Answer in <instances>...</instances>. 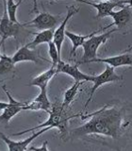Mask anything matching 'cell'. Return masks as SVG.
<instances>
[{"label": "cell", "instance_id": "cell-1", "mask_svg": "<svg viewBox=\"0 0 132 151\" xmlns=\"http://www.w3.org/2000/svg\"><path fill=\"white\" fill-rule=\"evenodd\" d=\"M85 118H90V120L71 131L69 133L71 138H80L90 134H97L118 139L126 126L125 124L124 111L116 107L105 106L95 112L82 116V119Z\"/></svg>", "mask_w": 132, "mask_h": 151}, {"label": "cell", "instance_id": "cell-2", "mask_svg": "<svg viewBox=\"0 0 132 151\" xmlns=\"http://www.w3.org/2000/svg\"><path fill=\"white\" fill-rule=\"evenodd\" d=\"M48 114H49L48 119L44 123H42L41 125H38L34 127H31V129H27L26 130L17 132V133L13 134V136L23 135L25 133H27V132L34 131L36 129L40 130L41 129H44V127H50V129L56 127V129H58L60 130L61 138H64L65 136L68 135L69 120L72 119V118L81 115L82 113H77V114L70 115L69 113H67V110H64V109L61 107V104L57 102L55 104H52V109Z\"/></svg>", "mask_w": 132, "mask_h": 151}, {"label": "cell", "instance_id": "cell-3", "mask_svg": "<svg viewBox=\"0 0 132 151\" xmlns=\"http://www.w3.org/2000/svg\"><path fill=\"white\" fill-rule=\"evenodd\" d=\"M117 29L116 28H113V29L107 31L103 34H99V35H94L92 38H90L87 41H85V42L82 45V48L84 51L83 57L81 59V61H79V63H90L92 60L96 59L97 56V50L100 47V45L104 42H106L107 40L110 37V35L113 32H115Z\"/></svg>", "mask_w": 132, "mask_h": 151}, {"label": "cell", "instance_id": "cell-4", "mask_svg": "<svg viewBox=\"0 0 132 151\" xmlns=\"http://www.w3.org/2000/svg\"><path fill=\"white\" fill-rule=\"evenodd\" d=\"M123 79L122 76H119L115 73V70L113 67H110V66H107L106 69L103 71L101 74H99L98 76H94V79H93V85L91 89V93H90V96L87 102L85 103V105L83 107V111L88 107L89 103L91 102V100L93 99V96L94 93L96 92V90H98L101 86H103L104 84L106 83H110V82H117L120 81V80Z\"/></svg>", "mask_w": 132, "mask_h": 151}, {"label": "cell", "instance_id": "cell-5", "mask_svg": "<svg viewBox=\"0 0 132 151\" xmlns=\"http://www.w3.org/2000/svg\"><path fill=\"white\" fill-rule=\"evenodd\" d=\"M60 22V16L53 15L48 12H41L33 20L26 24H22L23 27H34L39 30H50L54 29Z\"/></svg>", "mask_w": 132, "mask_h": 151}, {"label": "cell", "instance_id": "cell-6", "mask_svg": "<svg viewBox=\"0 0 132 151\" xmlns=\"http://www.w3.org/2000/svg\"><path fill=\"white\" fill-rule=\"evenodd\" d=\"M2 89L9 98V103H8V106L4 109L3 113L0 115V125L7 126L9 125V122L11 120V118H13L21 111H23V107L26 105V102H19L15 100V99L11 96V94L9 93V90L6 88L5 85L2 86Z\"/></svg>", "mask_w": 132, "mask_h": 151}, {"label": "cell", "instance_id": "cell-7", "mask_svg": "<svg viewBox=\"0 0 132 151\" xmlns=\"http://www.w3.org/2000/svg\"><path fill=\"white\" fill-rule=\"evenodd\" d=\"M4 5V13L3 17L0 19V36H1V42L9 37H14L16 39L18 33L20 31V27H23L22 24H14L9 19L8 12H7V1H3Z\"/></svg>", "mask_w": 132, "mask_h": 151}, {"label": "cell", "instance_id": "cell-8", "mask_svg": "<svg viewBox=\"0 0 132 151\" xmlns=\"http://www.w3.org/2000/svg\"><path fill=\"white\" fill-rule=\"evenodd\" d=\"M63 73L67 74L70 77L75 79V82H83V81H91L93 82L94 79V76H90L81 72L77 65H72L66 63L62 60H60L57 64V74Z\"/></svg>", "mask_w": 132, "mask_h": 151}, {"label": "cell", "instance_id": "cell-9", "mask_svg": "<svg viewBox=\"0 0 132 151\" xmlns=\"http://www.w3.org/2000/svg\"><path fill=\"white\" fill-rule=\"evenodd\" d=\"M79 11L78 7L75 6H69L67 7V14H66L65 18L61 21L60 25L59 27L54 31V36H53V42L55 44L57 50H58L59 54L60 55V51H61V46L65 39V31H66V25H67L68 21L71 18L75 15V13Z\"/></svg>", "mask_w": 132, "mask_h": 151}, {"label": "cell", "instance_id": "cell-10", "mask_svg": "<svg viewBox=\"0 0 132 151\" xmlns=\"http://www.w3.org/2000/svg\"><path fill=\"white\" fill-rule=\"evenodd\" d=\"M49 129H51L50 127H44V129H42L40 130H38L37 132H35V133H33L31 136L28 137V138L23 140V141H19V142L11 140L9 137L3 134L2 132H0V138L7 144L9 151H26L27 149V146L32 143L33 140H35L37 137H39L42 133L48 131Z\"/></svg>", "mask_w": 132, "mask_h": 151}, {"label": "cell", "instance_id": "cell-11", "mask_svg": "<svg viewBox=\"0 0 132 151\" xmlns=\"http://www.w3.org/2000/svg\"><path fill=\"white\" fill-rule=\"evenodd\" d=\"M52 109V103L47 96L46 89H41L38 96L30 102H26V105L23 107V111H45L49 113Z\"/></svg>", "mask_w": 132, "mask_h": 151}, {"label": "cell", "instance_id": "cell-12", "mask_svg": "<svg viewBox=\"0 0 132 151\" xmlns=\"http://www.w3.org/2000/svg\"><path fill=\"white\" fill-rule=\"evenodd\" d=\"M79 2L83 4H87L97 9V15L96 19H101L106 16H110V13L113 12V9L121 7L123 8L126 5V1H105V2H90V1H81L79 0Z\"/></svg>", "mask_w": 132, "mask_h": 151}, {"label": "cell", "instance_id": "cell-13", "mask_svg": "<svg viewBox=\"0 0 132 151\" xmlns=\"http://www.w3.org/2000/svg\"><path fill=\"white\" fill-rule=\"evenodd\" d=\"M90 63H103L113 68L120 67V66H132V54L124 53L117 56L108 57V58H96L92 60Z\"/></svg>", "mask_w": 132, "mask_h": 151}, {"label": "cell", "instance_id": "cell-14", "mask_svg": "<svg viewBox=\"0 0 132 151\" xmlns=\"http://www.w3.org/2000/svg\"><path fill=\"white\" fill-rule=\"evenodd\" d=\"M110 16L113 19L111 26H115L116 29H120L126 27L132 18V11L128 6H124L120 11L118 12H111Z\"/></svg>", "mask_w": 132, "mask_h": 151}, {"label": "cell", "instance_id": "cell-15", "mask_svg": "<svg viewBox=\"0 0 132 151\" xmlns=\"http://www.w3.org/2000/svg\"><path fill=\"white\" fill-rule=\"evenodd\" d=\"M41 60H42V58L40 57L39 52L35 49L28 48L27 45L21 47L12 57L14 64L21 63V61H33V63H39Z\"/></svg>", "mask_w": 132, "mask_h": 151}, {"label": "cell", "instance_id": "cell-16", "mask_svg": "<svg viewBox=\"0 0 132 151\" xmlns=\"http://www.w3.org/2000/svg\"><path fill=\"white\" fill-rule=\"evenodd\" d=\"M105 27L103 28H100V29L98 30H95L92 32L91 34H87V35H79V34H75V33H73L71 31H68L66 30L65 31V36L68 37V39L71 41V42H72V50H71V57H73L75 53V51H77V49L78 48L79 46H82V45L85 42V41H87L88 39H90V38H92L93 36L98 34L99 31L103 30Z\"/></svg>", "mask_w": 132, "mask_h": 151}, {"label": "cell", "instance_id": "cell-17", "mask_svg": "<svg viewBox=\"0 0 132 151\" xmlns=\"http://www.w3.org/2000/svg\"><path fill=\"white\" fill-rule=\"evenodd\" d=\"M55 75H57V67L51 66L47 71L33 78L30 81L29 85L30 86L39 87L40 89H46L49 81L54 78Z\"/></svg>", "mask_w": 132, "mask_h": 151}, {"label": "cell", "instance_id": "cell-18", "mask_svg": "<svg viewBox=\"0 0 132 151\" xmlns=\"http://www.w3.org/2000/svg\"><path fill=\"white\" fill-rule=\"evenodd\" d=\"M54 31L55 30L50 29V30H44L35 33V38L29 44H27V46L30 49H34L35 47H37L41 44H49L50 42L53 41Z\"/></svg>", "mask_w": 132, "mask_h": 151}, {"label": "cell", "instance_id": "cell-19", "mask_svg": "<svg viewBox=\"0 0 132 151\" xmlns=\"http://www.w3.org/2000/svg\"><path fill=\"white\" fill-rule=\"evenodd\" d=\"M81 83L82 82H75L69 89L66 90V92L64 93V96H63V101L61 103V107H62L64 110H67V108L70 106V104L75 100V96H77L78 93V89L80 85H81Z\"/></svg>", "mask_w": 132, "mask_h": 151}, {"label": "cell", "instance_id": "cell-20", "mask_svg": "<svg viewBox=\"0 0 132 151\" xmlns=\"http://www.w3.org/2000/svg\"><path fill=\"white\" fill-rule=\"evenodd\" d=\"M14 67V63L12 57H9L6 54L1 55L0 59V75H6L12 71Z\"/></svg>", "mask_w": 132, "mask_h": 151}, {"label": "cell", "instance_id": "cell-21", "mask_svg": "<svg viewBox=\"0 0 132 151\" xmlns=\"http://www.w3.org/2000/svg\"><path fill=\"white\" fill-rule=\"evenodd\" d=\"M22 4V1L18 2H13L12 0H9L7 1V12H8V16L9 19L14 24H19L17 18H16V12H17V8Z\"/></svg>", "mask_w": 132, "mask_h": 151}, {"label": "cell", "instance_id": "cell-22", "mask_svg": "<svg viewBox=\"0 0 132 151\" xmlns=\"http://www.w3.org/2000/svg\"><path fill=\"white\" fill-rule=\"evenodd\" d=\"M48 53L52 60V66L57 67V64H58V63L60 60V55L59 54L58 50H57V47L53 42V41L50 42L48 44Z\"/></svg>", "mask_w": 132, "mask_h": 151}, {"label": "cell", "instance_id": "cell-23", "mask_svg": "<svg viewBox=\"0 0 132 151\" xmlns=\"http://www.w3.org/2000/svg\"><path fill=\"white\" fill-rule=\"evenodd\" d=\"M47 144H48V142L45 141L42 143V145L41 147H36V146H30L28 150L29 151H49L48 148H47Z\"/></svg>", "mask_w": 132, "mask_h": 151}, {"label": "cell", "instance_id": "cell-24", "mask_svg": "<svg viewBox=\"0 0 132 151\" xmlns=\"http://www.w3.org/2000/svg\"><path fill=\"white\" fill-rule=\"evenodd\" d=\"M7 106H8V103L0 101V111H4V109L6 108Z\"/></svg>", "mask_w": 132, "mask_h": 151}, {"label": "cell", "instance_id": "cell-25", "mask_svg": "<svg viewBox=\"0 0 132 151\" xmlns=\"http://www.w3.org/2000/svg\"><path fill=\"white\" fill-rule=\"evenodd\" d=\"M132 50V45H130L129 47H128V48H127V49H126L124 52H123V53H127V52H130Z\"/></svg>", "mask_w": 132, "mask_h": 151}, {"label": "cell", "instance_id": "cell-26", "mask_svg": "<svg viewBox=\"0 0 132 151\" xmlns=\"http://www.w3.org/2000/svg\"><path fill=\"white\" fill-rule=\"evenodd\" d=\"M3 45V42H0V47H1V45ZM0 59H1V54H0Z\"/></svg>", "mask_w": 132, "mask_h": 151}, {"label": "cell", "instance_id": "cell-27", "mask_svg": "<svg viewBox=\"0 0 132 151\" xmlns=\"http://www.w3.org/2000/svg\"><path fill=\"white\" fill-rule=\"evenodd\" d=\"M8 151H9V150H8Z\"/></svg>", "mask_w": 132, "mask_h": 151}]
</instances>
